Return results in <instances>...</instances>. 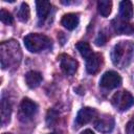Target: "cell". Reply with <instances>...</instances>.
<instances>
[{"label": "cell", "instance_id": "6da1fadb", "mask_svg": "<svg viewBox=\"0 0 134 134\" xmlns=\"http://www.w3.org/2000/svg\"><path fill=\"white\" fill-rule=\"evenodd\" d=\"M134 58V44L131 41H120L114 45L111 51V59L119 68L128 67Z\"/></svg>", "mask_w": 134, "mask_h": 134}, {"label": "cell", "instance_id": "7a4b0ae2", "mask_svg": "<svg viewBox=\"0 0 134 134\" xmlns=\"http://www.w3.org/2000/svg\"><path fill=\"white\" fill-rule=\"evenodd\" d=\"M1 66L3 69L8 67H17L21 61V49L19 44L14 41H5L0 46Z\"/></svg>", "mask_w": 134, "mask_h": 134}, {"label": "cell", "instance_id": "3957f363", "mask_svg": "<svg viewBox=\"0 0 134 134\" xmlns=\"http://www.w3.org/2000/svg\"><path fill=\"white\" fill-rule=\"evenodd\" d=\"M24 45L30 52H40L51 47V40L42 34H29L24 37Z\"/></svg>", "mask_w": 134, "mask_h": 134}, {"label": "cell", "instance_id": "277c9868", "mask_svg": "<svg viewBox=\"0 0 134 134\" xmlns=\"http://www.w3.org/2000/svg\"><path fill=\"white\" fill-rule=\"evenodd\" d=\"M111 103L114 108L119 111H126L134 105V96L126 90L118 91L113 94L111 98Z\"/></svg>", "mask_w": 134, "mask_h": 134}, {"label": "cell", "instance_id": "5b68a950", "mask_svg": "<svg viewBox=\"0 0 134 134\" xmlns=\"http://www.w3.org/2000/svg\"><path fill=\"white\" fill-rule=\"evenodd\" d=\"M99 85L105 89H114L121 85V77L117 72L110 70L102 75Z\"/></svg>", "mask_w": 134, "mask_h": 134}, {"label": "cell", "instance_id": "8992f818", "mask_svg": "<svg viewBox=\"0 0 134 134\" xmlns=\"http://www.w3.org/2000/svg\"><path fill=\"white\" fill-rule=\"evenodd\" d=\"M60 66L62 71L66 74V75H72L75 73V71L77 70V62L71 58L70 55L67 54H62L60 57Z\"/></svg>", "mask_w": 134, "mask_h": 134}, {"label": "cell", "instance_id": "52a82bcc", "mask_svg": "<svg viewBox=\"0 0 134 134\" xmlns=\"http://www.w3.org/2000/svg\"><path fill=\"white\" fill-rule=\"evenodd\" d=\"M38 111V106L29 98H23L20 104V116L24 119H30Z\"/></svg>", "mask_w": 134, "mask_h": 134}, {"label": "cell", "instance_id": "ba28073f", "mask_svg": "<svg viewBox=\"0 0 134 134\" xmlns=\"http://www.w3.org/2000/svg\"><path fill=\"white\" fill-rule=\"evenodd\" d=\"M114 118L110 115H102L99 116L95 122H94V127L95 129L100 132V133H110L113 128H114Z\"/></svg>", "mask_w": 134, "mask_h": 134}, {"label": "cell", "instance_id": "9c48e42d", "mask_svg": "<svg viewBox=\"0 0 134 134\" xmlns=\"http://www.w3.org/2000/svg\"><path fill=\"white\" fill-rule=\"evenodd\" d=\"M97 115V112L95 109L90 108V107H85L83 109H81L75 117V124L77 126H83L86 125L88 122H90L91 120H93Z\"/></svg>", "mask_w": 134, "mask_h": 134}, {"label": "cell", "instance_id": "30bf717a", "mask_svg": "<svg viewBox=\"0 0 134 134\" xmlns=\"http://www.w3.org/2000/svg\"><path fill=\"white\" fill-rule=\"evenodd\" d=\"M103 62V57L100 53H92L86 60V70L90 74H94L99 70L100 64Z\"/></svg>", "mask_w": 134, "mask_h": 134}, {"label": "cell", "instance_id": "8fae6325", "mask_svg": "<svg viewBox=\"0 0 134 134\" xmlns=\"http://www.w3.org/2000/svg\"><path fill=\"white\" fill-rule=\"evenodd\" d=\"M37 13H38V18L40 24H42L49 16L50 10H51V4L48 1H37Z\"/></svg>", "mask_w": 134, "mask_h": 134}, {"label": "cell", "instance_id": "7c38bea8", "mask_svg": "<svg viewBox=\"0 0 134 134\" xmlns=\"http://www.w3.org/2000/svg\"><path fill=\"white\" fill-rule=\"evenodd\" d=\"M112 24H113V27H114L115 31L118 32V34H121V35H132V34H134V25L130 24V23H127L124 20L115 19L112 22Z\"/></svg>", "mask_w": 134, "mask_h": 134}, {"label": "cell", "instance_id": "4fadbf2b", "mask_svg": "<svg viewBox=\"0 0 134 134\" xmlns=\"http://www.w3.org/2000/svg\"><path fill=\"white\" fill-rule=\"evenodd\" d=\"M79 21H80L79 16L76 14L69 13V14H66V15L63 16V18L61 20V23L68 30H73L79 25Z\"/></svg>", "mask_w": 134, "mask_h": 134}, {"label": "cell", "instance_id": "5bb4252c", "mask_svg": "<svg viewBox=\"0 0 134 134\" xmlns=\"http://www.w3.org/2000/svg\"><path fill=\"white\" fill-rule=\"evenodd\" d=\"M42 80H43L42 74L38 71L31 70L25 74V82L29 88H37L41 84Z\"/></svg>", "mask_w": 134, "mask_h": 134}, {"label": "cell", "instance_id": "9a60e30c", "mask_svg": "<svg viewBox=\"0 0 134 134\" xmlns=\"http://www.w3.org/2000/svg\"><path fill=\"white\" fill-rule=\"evenodd\" d=\"M119 15L121 20L127 21L130 20L133 16V5L131 3V1H121L119 3Z\"/></svg>", "mask_w": 134, "mask_h": 134}, {"label": "cell", "instance_id": "2e32d148", "mask_svg": "<svg viewBox=\"0 0 134 134\" xmlns=\"http://www.w3.org/2000/svg\"><path fill=\"white\" fill-rule=\"evenodd\" d=\"M10 113H12V107H10L8 99H6L5 97H2V100H1V122L2 125H5L9 121Z\"/></svg>", "mask_w": 134, "mask_h": 134}, {"label": "cell", "instance_id": "e0dca14e", "mask_svg": "<svg viewBox=\"0 0 134 134\" xmlns=\"http://www.w3.org/2000/svg\"><path fill=\"white\" fill-rule=\"evenodd\" d=\"M112 2L109 0H100L97 2V10L103 17H108L111 13Z\"/></svg>", "mask_w": 134, "mask_h": 134}, {"label": "cell", "instance_id": "ac0fdd59", "mask_svg": "<svg viewBox=\"0 0 134 134\" xmlns=\"http://www.w3.org/2000/svg\"><path fill=\"white\" fill-rule=\"evenodd\" d=\"M75 47H76V49L79 50L80 54H81L83 58H85L86 60L93 53V52H92V49H91V46H90L89 43H87V42L81 41V42L76 43Z\"/></svg>", "mask_w": 134, "mask_h": 134}, {"label": "cell", "instance_id": "d6986e66", "mask_svg": "<svg viewBox=\"0 0 134 134\" xmlns=\"http://www.w3.org/2000/svg\"><path fill=\"white\" fill-rule=\"evenodd\" d=\"M17 17L21 22H27L29 19V6L26 3H22L17 12Z\"/></svg>", "mask_w": 134, "mask_h": 134}, {"label": "cell", "instance_id": "ffe728a7", "mask_svg": "<svg viewBox=\"0 0 134 134\" xmlns=\"http://www.w3.org/2000/svg\"><path fill=\"white\" fill-rule=\"evenodd\" d=\"M0 20L4 23V24H7V25H10L14 23V18L13 16L5 9H1L0 12Z\"/></svg>", "mask_w": 134, "mask_h": 134}, {"label": "cell", "instance_id": "44dd1931", "mask_svg": "<svg viewBox=\"0 0 134 134\" xmlns=\"http://www.w3.org/2000/svg\"><path fill=\"white\" fill-rule=\"evenodd\" d=\"M106 42H107V37H106V35H105L104 32H99L98 36H97V38L95 39V44H96L97 46H103V45L106 44Z\"/></svg>", "mask_w": 134, "mask_h": 134}, {"label": "cell", "instance_id": "7402d4cb", "mask_svg": "<svg viewBox=\"0 0 134 134\" xmlns=\"http://www.w3.org/2000/svg\"><path fill=\"white\" fill-rule=\"evenodd\" d=\"M127 134H134V118H132L126 126Z\"/></svg>", "mask_w": 134, "mask_h": 134}, {"label": "cell", "instance_id": "603a6c76", "mask_svg": "<svg viewBox=\"0 0 134 134\" xmlns=\"http://www.w3.org/2000/svg\"><path fill=\"white\" fill-rule=\"evenodd\" d=\"M81 134H94L91 130H89V129H87V130H85V131H83Z\"/></svg>", "mask_w": 134, "mask_h": 134}, {"label": "cell", "instance_id": "cb8c5ba5", "mask_svg": "<svg viewBox=\"0 0 134 134\" xmlns=\"http://www.w3.org/2000/svg\"><path fill=\"white\" fill-rule=\"evenodd\" d=\"M50 134H60V133H57V132H53V133H50Z\"/></svg>", "mask_w": 134, "mask_h": 134}, {"label": "cell", "instance_id": "d4e9b609", "mask_svg": "<svg viewBox=\"0 0 134 134\" xmlns=\"http://www.w3.org/2000/svg\"><path fill=\"white\" fill-rule=\"evenodd\" d=\"M3 134H10V133H3Z\"/></svg>", "mask_w": 134, "mask_h": 134}]
</instances>
